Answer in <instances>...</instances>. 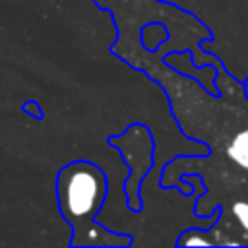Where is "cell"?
<instances>
[{
    "mask_svg": "<svg viewBox=\"0 0 248 248\" xmlns=\"http://www.w3.org/2000/svg\"><path fill=\"white\" fill-rule=\"evenodd\" d=\"M105 196V178L89 163H72L58 174V202L64 217L72 223L97 211Z\"/></svg>",
    "mask_w": 248,
    "mask_h": 248,
    "instance_id": "cell-1",
    "label": "cell"
},
{
    "mask_svg": "<svg viewBox=\"0 0 248 248\" xmlns=\"http://www.w3.org/2000/svg\"><path fill=\"white\" fill-rule=\"evenodd\" d=\"M229 159H232L238 167L248 170V130H242L234 136L231 145L227 147Z\"/></svg>",
    "mask_w": 248,
    "mask_h": 248,
    "instance_id": "cell-2",
    "label": "cell"
},
{
    "mask_svg": "<svg viewBox=\"0 0 248 248\" xmlns=\"http://www.w3.org/2000/svg\"><path fill=\"white\" fill-rule=\"evenodd\" d=\"M232 213L238 219V223L242 225V229L248 232V202H236L232 205Z\"/></svg>",
    "mask_w": 248,
    "mask_h": 248,
    "instance_id": "cell-3",
    "label": "cell"
},
{
    "mask_svg": "<svg viewBox=\"0 0 248 248\" xmlns=\"http://www.w3.org/2000/svg\"><path fill=\"white\" fill-rule=\"evenodd\" d=\"M182 244H186V246H211V240L198 236V234H192V236H186L182 240Z\"/></svg>",
    "mask_w": 248,
    "mask_h": 248,
    "instance_id": "cell-4",
    "label": "cell"
}]
</instances>
